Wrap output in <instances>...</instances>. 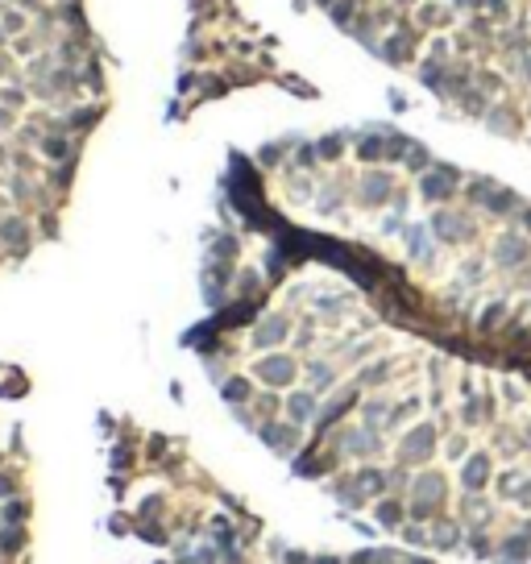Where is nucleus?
I'll return each mask as SVG.
<instances>
[{"label": "nucleus", "mask_w": 531, "mask_h": 564, "mask_svg": "<svg viewBox=\"0 0 531 564\" xmlns=\"http://www.w3.org/2000/svg\"><path fill=\"white\" fill-rule=\"evenodd\" d=\"M253 370H258V378H262L266 386H291V382H295V361H291V357H282V353L262 357Z\"/></svg>", "instance_id": "1"}, {"label": "nucleus", "mask_w": 531, "mask_h": 564, "mask_svg": "<svg viewBox=\"0 0 531 564\" xmlns=\"http://www.w3.org/2000/svg\"><path fill=\"white\" fill-rule=\"evenodd\" d=\"M287 332H291V320H287V316H266V320L253 328V345H258V349H274V345L287 340Z\"/></svg>", "instance_id": "2"}, {"label": "nucleus", "mask_w": 531, "mask_h": 564, "mask_svg": "<svg viewBox=\"0 0 531 564\" xmlns=\"http://www.w3.org/2000/svg\"><path fill=\"white\" fill-rule=\"evenodd\" d=\"M0 245L12 249V253H25V245H29V224H25L21 216H4V220H0Z\"/></svg>", "instance_id": "3"}, {"label": "nucleus", "mask_w": 531, "mask_h": 564, "mask_svg": "<svg viewBox=\"0 0 531 564\" xmlns=\"http://www.w3.org/2000/svg\"><path fill=\"white\" fill-rule=\"evenodd\" d=\"M25 25H29V17H25V8H17V4H8V8H0V29H4L8 37H21V33H25Z\"/></svg>", "instance_id": "4"}, {"label": "nucleus", "mask_w": 531, "mask_h": 564, "mask_svg": "<svg viewBox=\"0 0 531 564\" xmlns=\"http://www.w3.org/2000/svg\"><path fill=\"white\" fill-rule=\"evenodd\" d=\"M37 145H42V154H46V158H54V162H66V158H71V141H66V137H58V133L42 137Z\"/></svg>", "instance_id": "5"}, {"label": "nucleus", "mask_w": 531, "mask_h": 564, "mask_svg": "<svg viewBox=\"0 0 531 564\" xmlns=\"http://www.w3.org/2000/svg\"><path fill=\"white\" fill-rule=\"evenodd\" d=\"M386 191H390V179H386V174H370V179L361 183V199H366V203L386 199Z\"/></svg>", "instance_id": "6"}, {"label": "nucleus", "mask_w": 531, "mask_h": 564, "mask_svg": "<svg viewBox=\"0 0 531 564\" xmlns=\"http://www.w3.org/2000/svg\"><path fill=\"white\" fill-rule=\"evenodd\" d=\"M287 411H291V419L303 424V419L316 411V399H312V394H291V399H287Z\"/></svg>", "instance_id": "7"}, {"label": "nucleus", "mask_w": 531, "mask_h": 564, "mask_svg": "<svg viewBox=\"0 0 531 564\" xmlns=\"http://www.w3.org/2000/svg\"><path fill=\"white\" fill-rule=\"evenodd\" d=\"M224 399L228 403H245L249 399V378H228L224 382Z\"/></svg>", "instance_id": "8"}, {"label": "nucleus", "mask_w": 531, "mask_h": 564, "mask_svg": "<svg viewBox=\"0 0 531 564\" xmlns=\"http://www.w3.org/2000/svg\"><path fill=\"white\" fill-rule=\"evenodd\" d=\"M0 104H4V108H25V87L0 83Z\"/></svg>", "instance_id": "9"}, {"label": "nucleus", "mask_w": 531, "mask_h": 564, "mask_svg": "<svg viewBox=\"0 0 531 564\" xmlns=\"http://www.w3.org/2000/svg\"><path fill=\"white\" fill-rule=\"evenodd\" d=\"M96 116H100V108H79V112H71V116L62 120V129H87Z\"/></svg>", "instance_id": "10"}, {"label": "nucleus", "mask_w": 531, "mask_h": 564, "mask_svg": "<svg viewBox=\"0 0 531 564\" xmlns=\"http://www.w3.org/2000/svg\"><path fill=\"white\" fill-rule=\"evenodd\" d=\"M353 8H357V0H332V4H328V12H332L336 25H349V21H353Z\"/></svg>", "instance_id": "11"}, {"label": "nucleus", "mask_w": 531, "mask_h": 564, "mask_svg": "<svg viewBox=\"0 0 531 564\" xmlns=\"http://www.w3.org/2000/svg\"><path fill=\"white\" fill-rule=\"evenodd\" d=\"M12 54H21V58H29V54H42V50H37V37H29V33H21V37L12 42Z\"/></svg>", "instance_id": "12"}, {"label": "nucleus", "mask_w": 531, "mask_h": 564, "mask_svg": "<svg viewBox=\"0 0 531 564\" xmlns=\"http://www.w3.org/2000/svg\"><path fill=\"white\" fill-rule=\"evenodd\" d=\"M83 83H87V87H104V75H100V66H96V62H87V66H83Z\"/></svg>", "instance_id": "13"}, {"label": "nucleus", "mask_w": 531, "mask_h": 564, "mask_svg": "<svg viewBox=\"0 0 531 564\" xmlns=\"http://www.w3.org/2000/svg\"><path fill=\"white\" fill-rule=\"evenodd\" d=\"M341 145H345L341 137H324V141H320V158H336V154H341Z\"/></svg>", "instance_id": "14"}, {"label": "nucleus", "mask_w": 531, "mask_h": 564, "mask_svg": "<svg viewBox=\"0 0 531 564\" xmlns=\"http://www.w3.org/2000/svg\"><path fill=\"white\" fill-rule=\"evenodd\" d=\"M4 42H8V33H4V29H0V46H4Z\"/></svg>", "instance_id": "15"}]
</instances>
